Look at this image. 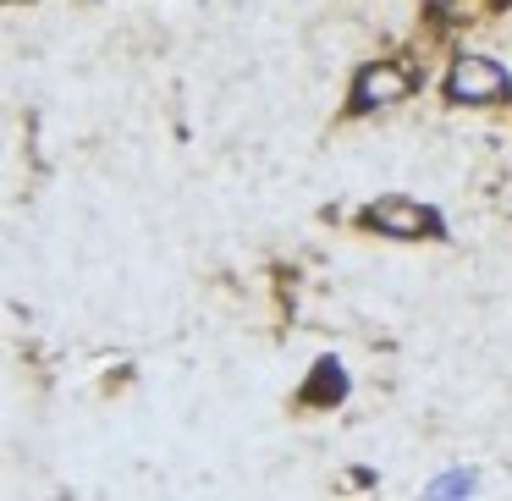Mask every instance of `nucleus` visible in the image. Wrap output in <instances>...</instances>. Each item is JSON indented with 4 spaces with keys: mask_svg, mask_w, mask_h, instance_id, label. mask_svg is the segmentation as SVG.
I'll return each mask as SVG.
<instances>
[{
    "mask_svg": "<svg viewBox=\"0 0 512 501\" xmlns=\"http://www.w3.org/2000/svg\"><path fill=\"white\" fill-rule=\"evenodd\" d=\"M468 490H474V474H463V468H457V474H441L430 485V496H468Z\"/></svg>",
    "mask_w": 512,
    "mask_h": 501,
    "instance_id": "nucleus-5",
    "label": "nucleus"
},
{
    "mask_svg": "<svg viewBox=\"0 0 512 501\" xmlns=\"http://www.w3.org/2000/svg\"><path fill=\"white\" fill-rule=\"evenodd\" d=\"M430 6H452V0H430Z\"/></svg>",
    "mask_w": 512,
    "mask_h": 501,
    "instance_id": "nucleus-6",
    "label": "nucleus"
},
{
    "mask_svg": "<svg viewBox=\"0 0 512 501\" xmlns=\"http://www.w3.org/2000/svg\"><path fill=\"white\" fill-rule=\"evenodd\" d=\"M402 94H408V72L391 67V61L358 72V105H397Z\"/></svg>",
    "mask_w": 512,
    "mask_h": 501,
    "instance_id": "nucleus-3",
    "label": "nucleus"
},
{
    "mask_svg": "<svg viewBox=\"0 0 512 501\" xmlns=\"http://www.w3.org/2000/svg\"><path fill=\"white\" fill-rule=\"evenodd\" d=\"M369 221L386 237H430L435 232V210H424V204H413V199H380L375 210H369Z\"/></svg>",
    "mask_w": 512,
    "mask_h": 501,
    "instance_id": "nucleus-2",
    "label": "nucleus"
},
{
    "mask_svg": "<svg viewBox=\"0 0 512 501\" xmlns=\"http://www.w3.org/2000/svg\"><path fill=\"white\" fill-rule=\"evenodd\" d=\"M342 386H347L342 369H336L331 358H325V364L314 369V380H309V402H336V397H342Z\"/></svg>",
    "mask_w": 512,
    "mask_h": 501,
    "instance_id": "nucleus-4",
    "label": "nucleus"
},
{
    "mask_svg": "<svg viewBox=\"0 0 512 501\" xmlns=\"http://www.w3.org/2000/svg\"><path fill=\"white\" fill-rule=\"evenodd\" d=\"M501 89H507V72H501L496 61H485V56H463L452 67V78H446V94L463 100V105H490Z\"/></svg>",
    "mask_w": 512,
    "mask_h": 501,
    "instance_id": "nucleus-1",
    "label": "nucleus"
}]
</instances>
